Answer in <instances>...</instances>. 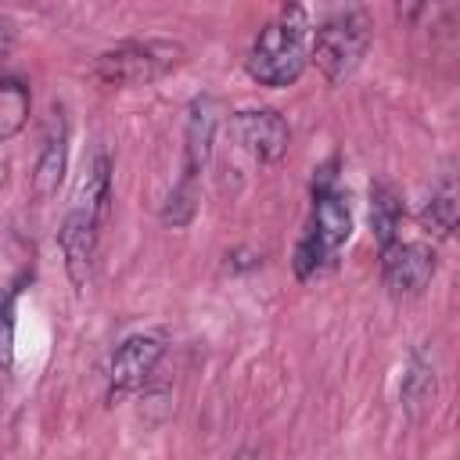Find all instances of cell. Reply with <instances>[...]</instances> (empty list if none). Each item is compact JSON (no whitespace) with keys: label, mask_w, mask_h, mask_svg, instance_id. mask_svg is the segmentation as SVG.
<instances>
[{"label":"cell","mask_w":460,"mask_h":460,"mask_svg":"<svg viewBox=\"0 0 460 460\" xmlns=\"http://www.w3.org/2000/svg\"><path fill=\"white\" fill-rule=\"evenodd\" d=\"M309 43L313 29L305 7L288 4L259 29L255 43L248 47L244 68L259 86H291L309 65Z\"/></svg>","instance_id":"1"},{"label":"cell","mask_w":460,"mask_h":460,"mask_svg":"<svg viewBox=\"0 0 460 460\" xmlns=\"http://www.w3.org/2000/svg\"><path fill=\"white\" fill-rule=\"evenodd\" d=\"M183 61V47L172 40H129L104 50L93 61V75L108 86H144L162 79Z\"/></svg>","instance_id":"2"},{"label":"cell","mask_w":460,"mask_h":460,"mask_svg":"<svg viewBox=\"0 0 460 460\" xmlns=\"http://www.w3.org/2000/svg\"><path fill=\"white\" fill-rule=\"evenodd\" d=\"M367 47H370V18L363 11H345L316 29L309 43V61L323 72L327 83H341L359 68Z\"/></svg>","instance_id":"3"},{"label":"cell","mask_w":460,"mask_h":460,"mask_svg":"<svg viewBox=\"0 0 460 460\" xmlns=\"http://www.w3.org/2000/svg\"><path fill=\"white\" fill-rule=\"evenodd\" d=\"M438 270V255L424 241H392L381 248V280L385 288L402 298V295H420Z\"/></svg>","instance_id":"4"},{"label":"cell","mask_w":460,"mask_h":460,"mask_svg":"<svg viewBox=\"0 0 460 460\" xmlns=\"http://www.w3.org/2000/svg\"><path fill=\"white\" fill-rule=\"evenodd\" d=\"M162 352H165V341L158 334H133V338H126L115 349L111 363H108V402H115V399L137 392L140 385H147V377L155 374Z\"/></svg>","instance_id":"5"},{"label":"cell","mask_w":460,"mask_h":460,"mask_svg":"<svg viewBox=\"0 0 460 460\" xmlns=\"http://www.w3.org/2000/svg\"><path fill=\"white\" fill-rule=\"evenodd\" d=\"M97 219L72 205L61 230H58V244H61V259H65V273L72 280L75 291H86L90 284V273H93V255H97Z\"/></svg>","instance_id":"6"},{"label":"cell","mask_w":460,"mask_h":460,"mask_svg":"<svg viewBox=\"0 0 460 460\" xmlns=\"http://www.w3.org/2000/svg\"><path fill=\"white\" fill-rule=\"evenodd\" d=\"M219 115L223 104L212 93H198L187 108V129H183V176L198 180L212 158V144H216V129H219Z\"/></svg>","instance_id":"7"},{"label":"cell","mask_w":460,"mask_h":460,"mask_svg":"<svg viewBox=\"0 0 460 460\" xmlns=\"http://www.w3.org/2000/svg\"><path fill=\"white\" fill-rule=\"evenodd\" d=\"M234 137L259 162H277L288 151V140H291L288 122L273 108H244V111H237L234 115Z\"/></svg>","instance_id":"8"},{"label":"cell","mask_w":460,"mask_h":460,"mask_svg":"<svg viewBox=\"0 0 460 460\" xmlns=\"http://www.w3.org/2000/svg\"><path fill=\"white\" fill-rule=\"evenodd\" d=\"M50 115H54L50 129H47L43 147L32 165V198L36 201H50L58 194V187L65 183V169H68V122H65L61 108H54Z\"/></svg>","instance_id":"9"},{"label":"cell","mask_w":460,"mask_h":460,"mask_svg":"<svg viewBox=\"0 0 460 460\" xmlns=\"http://www.w3.org/2000/svg\"><path fill=\"white\" fill-rule=\"evenodd\" d=\"M331 255L349 241L352 234V212L349 205L341 201L338 190H323V194H313V230H309Z\"/></svg>","instance_id":"10"},{"label":"cell","mask_w":460,"mask_h":460,"mask_svg":"<svg viewBox=\"0 0 460 460\" xmlns=\"http://www.w3.org/2000/svg\"><path fill=\"white\" fill-rule=\"evenodd\" d=\"M75 205L86 208L97 223H104L108 205H111V162H108V155H97L93 158L90 172L83 176V183L75 190Z\"/></svg>","instance_id":"11"},{"label":"cell","mask_w":460,"mask_h":460,"mask_svg":"<svg viewBox=\"0 0 460 460\" xmlns=\"http://www.w3.org/2000/svg\"><path fill=\"white\" fill-rule=\"evenodd\" d=\"M29 108H32L29 86L14 75H0V144L22 133V126L29 122Z\"/></svg>","instance_id":"12"},{"label":"cell","mask_w":460,"mask_h":460,"mask_svg":"<svg viewBox=\"0 0 460 460\" xmlns=\"http://www.w3.org/2000/svg\"><path fill=\"white\" fill-rule=\"evenodd\" d=\"M399 219H402V205L399 198L392 194V187L385 183H374L370 187V230L377 237L381 248H388L392 241H399Z\"/></svg>","instance_id":"13"},{"label":"cell","mask_w":460,"mask_h":460,"mask_svg":"<svg viewBox=\"0 0 460 460\" xmlns=\"http://www.w3.org/2000/svg\"><path fill=\"white\" fill-rule=\"evenodd\" d=\"M456 216H460V201H456V183L446 180L431 198L428 205L420 208V226L435 237H449L453 226H456Z\"/></svg>","instance_id":"14"},{"label":"cell","mask_w":460,"mask_h":460,"mask_svg":"<svg viewBox=\"0 0 460 460\" xmlns=\"http://www.w3.org/2000/svg\"><path fill=\"white\" fill-rule=\"evenodd\" d=\"M431 399H435V370H431V363H424V356L417 352V356L410 359V370L402 374V406L417 417Z\"/></svg>","instance_id":"15"},{"label":"cell","mask_w":460,"mask_h":460,"mask_svg":"<svg viewBox=\"0 0 460 460\" xmlns=\"http://www.w3.org/2000/svg\"><path fill=\"white\" fill-rule=\"evenodd\" d=\"M194 212H198V180H180L172 190H169V198H165V205H162V223L165 226H187L190 219H194Z\"/></svg>","instance_id":"16"},{"label":"cell","mask_w":460,"mask_h":460,"mask_svg":"<svg viewBox=\"0 0 460 460\" xmlns=\"http://www.w3.org/2000/svg\"><path fill=\"white\" fill-rule=\"evenodd\" d=\"M331 259H334V255H331L313 234H305V237L298 241V248H295V277H298V280H313Z\"/></svg>","instance_id":"17"},{"label":"cell","mask_w":460,"mask_h":460,"mask_svg":"<svg viewBox=\"0 0 460 460\" xmlns=\"http://www.w3.org/2000/svg\"><path fill=\"white\" fill-rule=\"evenodd\" d=\"M14 367V291L0 298V377Z\"/></svg>","instance_id":"18"},{"label":"cell","mask_w":460,"mask_h":460,"mask_svg":"<svg viewBox=\"0 0 460 460\" xmlns=\"http://www.w3.org/2000/svg\"><path fill=\"white\" fill-rule=\"evenodd\" d=\"M11 47H14V22L0 14V65L11 58Z\"/></svg>","instance_id":"19"},{"label":"cell","mask_w":460,"mask_h":460,"mask_svg":"<svg viewBox=\"0 0 460 460\" xmlns=\"http://www.w3.org/2000/svg\"><path fill=\"white\" fill-rule=\"evenodd\" d=\"M230 460H259V456H255V449H237Z\"/></svg>","instance_id":"20"}]
</instances>
